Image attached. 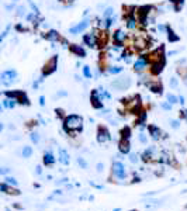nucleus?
<instances>
[{
    "label": "nucleus",
    "mask_w": 187,
    "mask_h": 211,
    "mask_svg": "<svg viewBox=\"0 0 187 211\" xmlns=\"http://www.w3.org/2000/svg\"><path fill=\"white\" fill-rule=\"evenodd\" d=\"M82 130H83V118L80 115L76 114L66 115V118L63 120V131L66 134H76Z\"/></svg>",
    "instance_id": "nucleus-1"
},
{
    "label": "nucleus",
    "mask_w": 187,
    "mask_h": 211,
    "mask_svg": "<svg viewBox=\"0 0 187 211\" xmlns=\"http://www.w3.org/2000/svg\"><path fill=\"white\" fill-rule=\"evenodd\" d=\"M111 175L117 179L118 182H124L127 179V169H125V165L120 161H115L111 165Z\"/></svg>",
    "instance_id": "nucleus-2"
},
{
    "label": "nucleus",
    "mask_w": 187,
    "mask_h": 211,
    "mask_svg": "<svg viewBox=\"0 0 187 211\" xmlns=\"http://www.w3.org/2000/svg\"><path fill=\"white\" fill-rule=\"evenodd\" d=\"M4 96H6V97L16 99L18 104L30 106V99L27 97L25 92H23V90H6V92H4Z\"/></svg>",
    "instance_id": "nucleus-3"
},
{
    "label": "nucleus",
    "mask_w": 187,
    "mask_h": 211,
    "mask_svg": "<svg viewBox=\"0 0 187 211\" xmlns=\"http://www.w3.org/2000/svg\"><path fill=\"white\" fill-rule=\"evenodd\" d=\"M149 64H158V62H166L165 59V47H159V49H155L152 54L148 55Z\"/></svg>",
    "instance_id": "nucleus-4"
},
{
    "label": "nucleus",
    "mask_w": 187,
    "mask_h": 211,
    "mask_svg": "<svg viewBox=\"0 0 187 211\" xmlns=\"http://www.w3.org/2000/svg\"><path fill=\"white\" fill-rule=\"evenodd\" d=\"M57 66H58V57H52L49 59L48 62L44 65L42 68V76H49V75H52V73L57 71Z\"/></svg>",
    "instance_id": "nucleus-5"
},
{
    "label": "nucleus",
    "mask_w": 187,
    "mask_h": 211,
    "mask_svg": "<svg viewBox=\"0 0 187 211\" xmlns=\"http://www.w3.org/2000/svg\"><path fill=\"white\" fill-rule=\"evenodd\" d=\"M17 78V72L14 69H7V71H4V72L1 73V76H0V80H1V85H4V86H10L14 79Z\"/></svg>",
    "instance_id": "nucleus-6"
},
{
    "label": "nucleus",
    "mask_w": 187,
    "mask_h": 211,
    "mask_svg": "<svg viewBox=\"0 0 187 211\" xmlns=\"http://www.w3.org/2000/svg\"><path fill=\"white\" fill-rule=\"evenodd\" d=\"M111 141V134L107 127L104 125H100L97 128V142L98 144H104V142H108Z\"/></svg>",
    "instance_id": "nucleus-7"
},
{
    "label": "nucleus",
    "mask_w": 187,
    "mask_h": 211,
    "mask_svg": "<svg viewBox=\"0 0 187 211\" xmlns=\"http://www.w3.org/2000/svg\"><path fill=\"white\" fill-rule=\"evenodd\" d=\"M0 191L3 193V194H11V196H20L21 194V191L17 189V187H13L7 184L6 182H1L0 183Z\"/></svg>",
    "instance_id": "nucleus-8"
},
{
    "label": "nucleus",
    "mask_w": 187,
    "mask_h": 211,
    "mask_svg": "<svg viewBox=\"0 0 187 211\" xmlns=\"http://www.w3.org/2000/svg\"><path fill=\"white\" fill-rule=\"evenodd\" d=\"M83 41H84V44H86L87 47H90V48H96V47H98V38H97L96 31H94V33L86 34V35L83 37Z\"/></svg>",
    "instance_id": "nucleus-9"
},
{
    "label": "nucleus",
    "mask_w": 187,
    "mask_h": 211,
    "mask_svg": "<svg viewBox=\"0 0 187 211\" xmlns=\"http://www.w3.org/2000/svg\"><path fill=\"white\" fill-rule=\"evenodd\" d=\"M134 47L137 51H144L148 48V40L144 35H134Z\"/></svg>",
    "instance_id": "nucleus-10"
},
{
    "label": "nucleus",
    "mask_w": 187,
    "mask_h": 211,
    "mask_svg": "<svg viewBox=\"0 0 187 211\" xmlns=\"http://www.w3.org/2000/svg\"><path fill=\"white\" fill-rule=\"evenodd\" d=\"M148 64H149V59H148V57H145V55L139 57L138 59L135 61V64H134V69H135V72H142V71L147 68Z\"/></svg>",
    "instance_id": "nucleus-11"
},
{
    "label": "nucleus",
    "mask_w": 187,
    "mask_h": 211,
    "mask_svg": "<svg viewBox=\"0 0 187 211\" xmlns=\"http://www.w3.org/2000/svg\"><path fill=\"white\" fill-rule=\"evenodd\" d=\"M90 101H91V106L94 107V108H97V110H100V108H103V100H101V97H98V92L97 90H93L91 92V94H90Z\"/></svg>",
    "instance_id": "nucleus-12"
},
{
    "label": "nucleus",
    "mask_w": 187,
    "mask_h": 211,
    "mask_svg": "<svg viewBox=\"0 0 187 211\" xmlns=\"http://www.w3.org/2000/svg\"><path fill=\"white\" fill-rule=\"evenodd\" d=\"M118 151H120V154L121 155L130 154V151H131L130 139H124V138L120 139V142H118Z\"/></svg>",
    "instance_id": "nucleus-13"
},
{
    "label": "nucleus",
    "mask_w": 187,
    "mask_h": 211,
    "mask_svg": "<svg viewBox=\"0 0 187 211\" xmlns=\"http://www.w3.org/2000/svg\"><path fill=\"white\" fill-rule=\"evenodd\" d=\"M98 38V47L100 48H104L107 45V41H108V34H107L106 30H101V31H96Z\"/></svg>",
    "instance_id": "nucleus-14"
},
{
    "label": "nucleus",
    "mask_w": 187,
    "mask_h": 211,
    "mask_svg": "<svg viewBox=\"0 0 187 211\" xmlns=\"http://www.w3.org/2000/svg\"><path fill=\"white\" fill-rule=\"evenodd\" d=\"M113 41L117 47H121L122 44H124V41H125V34L122 33L121 30H117V31L113 34Z\"/></svg>",
    "instance_id": "nucleus-15"
},
{
    "label": "nucleus",
    "mask_w": 187,
    "mask_h": 211,
    "mask_svg": "<svg viewBox=\"0 0 187 211\" xmlns=\"http://www.w3.org/2000/svg\"><path fill=\"white\" fill-rule=\"evenodd\" d=\"M89 24H90V20H84V21H82V23H79L77 25H75V27L70 28V34H79V33H82V31H84Z\"/></svg>",
    "instance_id": "nucleus-16"
},
{
    "label": "nucleus",
    "mask_w": 187,
    "mask_h": 211,
    "mask_svg": "<svg viewBox=\"0 0 187 211\" xmlns=\"http://www.w3.org/2000/svg\"><path fill=\"white\" fill-rule=\"evenodd\" d=\"M55 156H54V154L51 152V151H48V152H45L44 154V158H42V163L45 165V166H54V163H55Z\"/></svg>",
    "instance_id": "nucleus-17"
},
{
    "label": "nucleus",
    "mask_w": 187,
    "mask_h": 211,
    "mask_svg": "<svg viewBox=\"0 0 187 211\" xmlns=\"http://www.w3.org/2000/svg\"><path fill=\"white\" fill-rule=\"evenodd\" d=\"M59 162L62 163V165H69V162H70L69 154H68V151L63 149V148H59Z\"/></svg>",
    "instance_id": "nucleus-18"
},
{
    "label": "nucleus",
    "mask_w": 187,
    "mask_h": 211,
    "mask_svg": "<svg viewBox=\"0 0 187 211\" xmlns=\"http://www.w3.org/2000/svg\"><path fill=\"white\" fill-rule=\"evenodd\" d=\"M165 64L166 62H158V64H151V73L152 75H159V73H162L163 68H165Z\"/></svg>",
    "instance_id": "nucleus-19"
},
{
    "label": "nucleus",
    "mask_w": 187,
    "mask_h": 211,
    "mask_svg": "<svg viewBox=\"0 0 187 211\" xmlns=\"http://www.w3.org/2000/svg\"><path fill=\"white\" fill-rule=\"evenodd\" d=\"M148 132H149V135L154 139H159L160 135H162V131L159 130L156 125H149V127H148Z\"/></svg>",
    "instance_id": "nucleus-20"
},
{
    "label": "nucleus",
    "mask_w": 187,
    "mask_h": 211,
    "mask_svg": "<svg viewBox=\"0 0 187 211\" xmlns=\"http://www.w3.org/2000/svg\"><path fill=\"white\" fill-rule=\"evenodd\" d=\"M69 49H70V52H73L75 55H77V57H82V58L86 57L84 49L82 48V47H79V45H70V47H69Z\"/></svg>",
    "instance_id": "nucleus-21"
},
{
    "label": "nucleus",
    "mask_w": 187,
    "mask_h": 211,
    "mask_svg": "<svg viewBox=\"0 0 187 211\" xmlns=\"http://www.w3.org/2000/svg\"><path fill=\"white\" fill-rule=\"evenodd\" d=\"M148 87L149 90L155 93V94H160L162 93V86H160V83H158V82H154V83H148Z\"/></svg>",
    "instance_id": "nucleus-22"
},
{
    "label": "nucleus",
    "mask_w": 187,
    "mask_h": 211,
    "mask_svg": "<svg viewBox=\"0 0 187 211\" xmlns=\"http://www.w3.org/2000/svg\"><path fill=\"white\" fill-rule=\"evenodd\" d=\"M137 25H138V18L135 16H128L127 17V27L130 28V30H134V28H137Z\"/></svg>",
    "instance_id": "nucleus-23"
},
{
    "label": "nucleus",
    "mask_w": 187,
    "mask_h": 211,
    "mask_svg": "<svg viewBox=\"0 0 187 211\" xmlns=\"http://www.w3.org/2000/svg\"><path fill=\"white\" fill-rule=\"evenodd\" d=\"M16 104H18L16 99H11V97L3 99V107H6V108H14Z\"/></svg>",
    "instance_id": "nucleus-24"
},
{
    "label": "nucleus",
    "mask_w": 187,
    "mask_h": 211,
    "mask_svg": "<svg viewBox=\"0 0 187 211\" xmlns=\"http://www.w3.org/2000/svg\"><path fill=\"white\" fill-rule=\"evenodd\" d=\"M145 121H147V113H145V111H142L139 115H137L135 125H145Z\"/></svg>",
    "instance_id": "nucleus-25"
},
{
    "label": "nucleus",
    "mask_w": 187,
    "mask_h": 211,
    "mask_svg": "<svg viewBox=\"0 0 187 211\" xmlns=\"http://www.w3.org/2000/svg\"><path fill=\"white\" fill-rule=\"evenodd\" d=\"M176 72L180 75V78L184 80V83L187 85V68L186 66H180V68H177L176 69Z\"/></svg>",
    "instance_id": "nucleus-26"
},
{
    "label": "nucleus",
    "mask_w": 187,
    "mask_h": 211,
    "mask_svg": "<svg viewBox=\"0 0 187 211\" xmlns=\"http://www.w3.org/2000/svg\"><path fill=\"white\" fill-rule=\"evenodd\" d=\"M131 134H132V131H131L130 127H124V128L120 131V135H121V138H124V139H130Z\"/></svg>",
    "instance_id": "nucleus-27"
},
{
    "label": "nucleus",
    "mask_w": 187,
    "mask_h": 211,
    "mask_svg": "<svg viewBox=\"0 0 187 211\" xmlns=\"http://www.w3.org/2000/svg\"><path fill=\"white\" fill-rule=\"evenodd\" d=\"M47 40H51V41H58V40H61V37H59V34L57 33V31H49L48 34H45L44 35Z\"/></svg>",
    "instance_id": "nucleus-28"
},
{
    "label": "nucleus",
    "mask_w": 187,
    "mask_h": 211,
    "mask_svg": "<svg viewBox=\"0 0 187 211\" xmlns=\"http://www.w3.org/2000/svg\"><path fill=\"white\" fill-rule=\"evenodd\" d=\"M21 155H23V158H31V155H33V148H31V146H28V145L23 146Z\"/></svg>",
    "instance_id": "nucleus-29"
},
{
    "label": "nucleus",
    "mask_w": 187,
    "mask_h": 211,
    "mask_svg": "<svg viewBox=\"0 0 187 211\" xmlns=\"http://www.w3.org/2000/svg\"><path fill=\"white\" fill-rule=\"evenodd\" d=\"M3 182H6L7 184H10V186H13V187L18 186V182H17L13 176H8V175H7V176H4V180H3Z\"/></svg>",
    "instance_id": "nucleus-30"
},
{
    "label": "nucleus",
    "mask_w": 187,
    "mask_h": 211,
    "mask_svg": "<svg viewBox=\"0 0 187 211\" xmlns=\"http://www.w3.org/2000/svg\"><path fill=\"white\" fill-rule=\"evenodd\" d=\"M76 161H77V165L80 166L82 169H87V166H89V165H87V162H86V159H84V158L79 156V158H77Z\"/></svg>",
    "instance_id": "nucleus-31"
},
{
    "label": "nucleus",
    "mask_w": 187,
    "mask_h": 211,
    "mask_svg": "<svg viewBox=\"0 0 187 211\" xmlns=\"http://www.w3.org/2000/svg\"><path fill=\"white\" fill-rule=\"evenodd\" d=\"M167 38H169V41H172V42L179 41V37H177V35H174V33L172 31L170 28H167Z\"/></svg>",
    "instance_id": "nucleus-32"
},
{
    "label": "nucleus",
    "mask_w": 187,
    "mask_h": 211,
    "mask_svg": "<svg viewBox=\"0 0 187 211\" xmlns=\"http://www.w3.org/2000/svg\"><path fill=\"white\" fill-rule=\"evenodd\" d=\"M166 99H167V101H169L170 104H176V103H179V97L174 96V94H167Z\"/></svg>",
    "instance_id": "nucleus-33"
},
{
    "label": "nucleus",
    "mask_w": 187,
    "mask_h": 211,
    "mask_svg": "<svg viewBox=\"0 0 187 211\" xmlns=\"http://www.w3.org/2000/svg\"><path fill=\"white\" fill-rule=\"evenodd\" d=\"M30 139L33 141L35 145H37V144L40 142V134H38V132H35V131H34V132H31V135H30Z\"/></svg>",
    "instance_id": "nucleus-34"
},
{
    "label": "nucleus",
    "mask_w": 187,
    "mask_h": 211,
    "mask_svg": "<svg viewBox=\"0 0 187 211\" xmlns=\"http://www.w3.org/2000/svg\"><path fill=\"white\" fill-rule=\"evenodd\" d=\"M169 86L172 89H176L179 86V79L177 78H170V82H169Z\"/></svg>",
    "instance_id": "nucleus-35"
},
{
    "label": "nucleus",
    "mask_w": 187,
    "mask_h": 211,
    "mask_svg": "<svg viewBox=\"0 0 187 211\" xmlns=\"http://www.w3.org/2000/svg\"><path fill=\"white\" fill-rule=\"evenodd\" d=\"M83 75L87 78V79H90L91 78V71H90V66H83Z\"/></svg>",
    "instance_id": "nucleus-36"
},
{
    "label": "nucleus",
    "mask_w": 187,
    "mask_h": 211,
    "mask_svg": "<svg viewBox=\"0 0 187 211\" xmlns=\"http://www.w3.org/2000/svg\"><path fill=\"white\" fill-rule=\"evenodd\" d=\"M121 71H122L121 66H113V68H108V72L113 73V75H114V73H120Z\"/></svg>",
    "instance_id": "nucleus-37"
},
{
    "label": "nucleus",
    "mask_w": 187,
    "mask_h": 211,
    "mask_svg": "<svg viewBox=\"0 0 187 211\" xmlns=\"http://www.w3.org/2000/svg\"><path fill=\"white\" fill-rule=\"evenodd\" d=\"M130 162L131 163H138L139 162V156L137 154H130Z\"/></svg>",
    "instance_id": "nucleus-38"
},
{
    "label": "nucleus",
    "mask_w": 187,
    "mask_h": 211,
    "mask_svg": "<svg viewBox=\"0 0 187 211\" xmlns=\"http://www.w3.org/2000/svg\"><path fill=\"white\" fill-rule=\"evenodd\" d=\"M55 113H57V115H58V117H59V118H63V120H65V118H66V115H65V111H63L62 108H57V110H55Z\"/></svg>",
    "instance_id": "nucleus-39"
},
{
    "label": "nucleus",
    "mask_w": 187,
    "mask_h": 211,
    "mask_svg": "<svg viewBox=\"0 0 187 211\" xmlns=\"http://www.w3.org/2000/svg\"><path fill=\"white\" fill-rule=\"evenodd\" d=\"M172 106H173V104H170L169 101H167V103H162V108H163V110H166V111H170Z\"/></svg>",
    "instance_id": "nucleus-40"
},
{
    "label": "nucleus",
    "mask_w": 187,
    "mask_h": 211,
    "mask_svg": "<svg viewBox=\"0 0 187 211\" xmlns=\"http://www.w3.org/2000/svg\"><path fill=\"white\" fill-rule=\"evenodd\" d=\"M139 141H141L142 144H147V142H148V138H147V135H145L144 132H141V134H139Z\"/></svg>",
    "instance_id": "nucleus-41"
},
{
    "label": "nucleus",
    "mask_w": 187,
    "mask_h": 211,
    "mask_svg": "<svg viewBox=\"0 0 187 211\" xmlns=\"http://www.w3.org/2000/svg\"><path fill=\"white\" fill-rule=\"evenodd\" d=\"M0 173H1L3 176H7L8 173H10V169H8V168H6V166H3V168L0 169Z\"/></svg>",
    "instance_id": "nucleus-42"
},
{
    "label": "nucleus",
    "mask_w": 187,
    "mask_h": 211,
    "mask_svg": "<svg viewBox=\"0 0 187 211\" xmlns=\"http://www.w3.org/2000/svg\"><path fill=\"white\" fill-rule=\"evenodd\" d=\"M170 125H172V128H179V127H180V121H177V120H172Z\"/></svg>",
    "instance_id": "nucleus-43"
},
{
    "label": "nucleus",
    "mask_w": 187,
    "mask_h": 211,
    "mask_svg": "<svg viewBox=\"0 0 187 211\" xmlns=\"http://www.w3.org/2000/svg\"><path fill=\"white\" fill-rule=\"evenodd\" d=\"M103 169H104V165H103V163H97V165H96V172H97V173H101Z\"/></svg>",
    "instance_id": "nucleus-44"
},
{
    "label": "nucleus",
    "mask_w": 187,
    "mask_h": 211,
    "mask_svg": "<svg viewBox=\"0 0 187 211\" xmlns=\"http://www.w3.org/2000/svg\"><path fill=\"white\" fill-rule=\"evenodd\" d=\"M113 11H114L113 8H111V7H108V8L106 10V13H104V17H106V18H108V17H110L111 14H113Z\"/></svg>",
    "instance_id": "nucleus-45"
},
{
    "label": "nucleus",
    "mask_w": 187,
    "mask_h": 211,
    "mask_svg": "<svg viewBox=\"0 0 187 211\" xmlns=\"http://www.w3.org/2000/svg\"><path fill=\"white\" fill-rule=\"evenodd\" d=\"M114 23V18H111V17H108V18H106V27L108 28V27H111V24Z\"/></svg>",
    "instance_id": "nucleus-46"
},
{
    "label": "nucleus",
    "mask_w": 187,
    "mask_h": 211,
    "mask_svg": "<svg viewBox=\"0 0 187 211\" xmlns=\"http://www.w3.org/2000/svg\"><path fill=\"white\" fill-rule=\"evenodd\" d=\"M68 182H69V179H68V177H63V179H61V180H58L57 184H68Z\"/></svg>",
    "instance_id": "nucleus-47"
},
{
    "label": "nucleus",
    "mask_w": 187,
    "mask_h": 211,
    "mask_svg": "<svg viewBox=\"0 0 187 211\" xmlns=\"http://www.w3.org/2000/svg\"><path fill=\"white\" fill-rule=\"evenodd\" d=\"M142 180H141V177L139 176H134L132 177V180H131V183H141Z\"/></svg>",
    "instance_id": "nucleus-48"
},
{
    "label": "nucleus",
    "mask_w": 187,
    "mask_h": 211,
    "mask_svg": "<svg viewBox=\"0 0 187 211\" xmlns=\"http://www.w3.org/2000/svg\"><path fill=\"white\" fill-rule=\"evenodd\" d=\"M35 173H37V175H41V173H42V168H41L40 165L35 168Z\"/></svg>",
    "instance_id": "nucleus-49"
},
{
    "label": "nucleus",
    "mask_w": 187,
    "mask_h": 211,
    "mask_svg": "<svg viewBox=\"0 0 187 211\" xmlns=\"http://www.w3.org/2000/svg\"><path fill=\"white\" fill-rule=\"evenodd\" d=\"M24 14V7H18V16H23Z\"/></svg>",
    "instance_id": "nucleus-50"
},
{
    "label": "nucleus",
    "mask_w": 187,
    "mask_h": 211,
    "mask_svg": "<svg viewBox=\"0 0 187 211\" xmlns=\"http://www.w3.org/2000/svg\"><path fill=\"white\" fill-rule=\"evenodd\" d=\"M40 104L41 106H45V99H44V96H41V97H40Z\"/></svg>",
    "instance_id": "nucleus-51"
},
{
    "label": "nucleus",
    "mask_w": 187,
    "mask_h": 211,
    "mask_svg": "<svg viewBox=\"0 0 187 211\" xmlns=\"http://www.w3.org/2000/svg\"><path fill=\"white\" fill-rule=\"evenodd\" d=\"M54 194H55V196H57V194L61 196V194H62V190H55V191H54Z\"/></svg>",
    "instance_id": "nucleus-52"
},
{
    "label": "nucleus",
    "mask_w": 187,
    "mask_h": 211,
    "mask_svg": "<svg viewBox=\"0 0 187 211\" xmlns=\"http://www.w3.org/2000/svg\"><path fill=\"white\" fill-rule=\"evenodd\" d=\"M61 1H62V3H66V4H70L73 0H61Z\"/></svg>",
    "instance_id": "nucleus-53"
},
{
    "label": "nucleus",
    "mask_w": 187,
    "mask_h": 211,
    "mask_svg": "<svg viewBox=\"0 0 187 211\" xmlns=\"http://www.w3.org/2000/svg\"><path fill=\"white\" fill-rule=\"evenodd\" d=\"M179 103H180V104H183V103H184V97H183V96H180V97H179Z\"/></svg>",
    "instance_id": "nucleus-54"
},
{
    "label": "nucleus",
    "mask_w": 187,
    "mask_h": 211,
    "mask_svg": "<svg viewBox=\"0 0 187 211\" xmlns=\"http://www.w3.org/2000/svg\"><path fill=\"white\" fill-rule=\"evenodd\" d=\"M14 208H18V210H21V208H23V207H21V205H20V204H14Z\"/></svg>",
    "instance_id": "nucleus-55"
},
{
    "label": "nucleus",
    "mask_w": 187,
    "mask_h": 211,
    "mask_svg": "<svg viewBox=\"0 0 187 211\" xmlns=\"http://www.w3.org/2000/svg\"><path fill=\"white\" fill-rule=\"evenodd\" d=\"M184 118L187 120V110H184Z\"/></svg>",
    "instance_id": "nucleus-56"
},
{
    "label": "nucleus",
    "mask_w": 187,
    "mask_h": 211,
    "mask_svg": "<svg viewBox=\"0 0 187 211\" xmlns=\"http://www.w3.org/2000/svg\"><path fill=\"white\" fill-rule=\"evenodd\" d=\"M11 1H18V0H11Z\"/></svg>",
    "instance_id": "nucleus-57"
},
{
    "label": "nucleus",
    "mask_w": 187,
    "mask_h": 211,
    "mask_svg": "<svg viewBox=\"0 0 187 211\" xmlns=\"http://www.w3.org/2000/svg\"><path fill=\"white\" fill-rule=\"evenodd\" d=\"M131 211H138V210H131Z\"/></svg>",
    "instance_id": "nucleus-58"
},
{
    "label": "nucleus",
    "mask_w": 187,
    "mask_h": 211,
    "mask_svg": "<svg viewBox=\"0 0 187 211\" xmlns=\"http://www.w3.org/2000/svg\"><path fill=\"white\" fill-rule=\"evenodd\" d=\"M186 208H187V205H186Z\"/></svg>",
    "instance_id": "nucleus-59"
}]
</instances>
